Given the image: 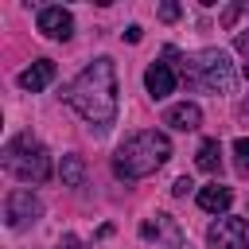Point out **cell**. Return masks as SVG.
Wrapping results in <instances>:
<instances>
[{
  "instance_id": "6da1fadb",
  "label": "cell",
  "mask_w": 249,
  "mask_h": 249,
  "mask_svg": "<svg viewBox=\"0 0 249 249\" xmlns=\"http://www.w3.org/2000/svg\"><path fill=\"white\" fill-rule=\"evenodd\" d=\"M66 101L74 105V113L97 128L113 124L117 117V66L113 58H93L66 89Z\"/></svg>"
},
{
  "instance_id": "7a4b0ae2",
  "label": "cell",
  "mask_w": 249,
  "mask_h": 249,
  "mask_svg": "<svg viewBox=\"0 0 249 249\" xmlns=\"http://www.w3.org/2000/svg\"><path fill=\"white\" fill-rule=\"evenodd\" d=\"M167 156H171V140L163 132H156V128H144V132H132L117 148L113 171H117V179H144L156 167H163Z\"/></svg>"
},
{
  "instance_id": "3957f363",
  "label": "cell",
  "mask_w": 249,
  "mask_h": 249,
  "mask_svg": "<svg viewBox=\"0 0 249 249\" xmlns=\"http://www.w3.org/2000/svg\"><path fill=\"white\" fill-rule=\"evenodd\" d=\"M4 167L23 179V183H47L51 179V152L31 136V132H19L16 140H8L4 148Z\"/></svg>"
},
{
  "instance_id": "277c9868",
  "label": "cell",
  "mask_w": 249,
  "mask_h": 249,
  "mask_svg": "<svg viewBox=\"0 0 249 249\" xmlns=\"http://www.w3.org/2000/svg\"><path fill=\"white\" fill-rule=\"evenodd\" d=\"M183 74H187V82H195V86L206 89V93H230V89H233V62H230V54L218 51V47L191 54L187 66H183Z\"/></svg>"
},
{
  "instance_id": "5b68a950",
  "label": "cell",
  "mask_w": 249,
  "mask_h": 249,
  "mask_svg": "<svg viewBox=\"0 0 249 249\" xmlns=\"http://www.w3.org/2000/svg\"><path fill=\"white\" fill-rule=\"evenodd\" d=\"M43 214V202L31 195V191H23V187H16L8 198H4V222L12 226V230H23L27 222H35Z\"/></svg>"
},
{
  "instance_id": "8992f818",
  "label": "cell",
  "mask_w": 249,
  "mask_h": 249,
  "mask_svg": "<svg viewBox=\"0 0 249 249\" xmlns=\"http://www.w3.org/2000/svg\"><path fill=\"white\" fill-rule=\"evenodd\" d=\"M206 241L214 249H249V218H218Z\"/></svg>"
},
{
  "instance_id": "52a82bcc",
  "label": "cell",
  "mask_w": 249,
  "mask_h": 249,
  "mask_svg": "<svg viewBox=\"0 0 249 249\" xmlns=\"http://www.w3.org/2000/svg\"><path fill=\"white\" fill-rule=\"evenodd\" d=\"M35 27H39L47 39H70V35H74V16H70L66 8H58V4H51V8H39Z\"/></svg>"
},
{
  "instance_id": "ba28073f",
  "label": "cell",
  "mask_w": 249,
  "mask_h": 249,
  "mask_svg": "<svg viewBox=\"0 0 249 249\" xmlns=\"http://www.w3.org/2000/svg\"><path fill=\"white\" fill-rule=\"evenodd\" d=\"M140 237H144V241H167V245H179V241H183V230H179V222H175L171 214H156V218H148V222L140 226Z\"/></svg>"
},
{
  "instance_id": "9c48e42d",
  "label": "cell",
  "mask_w": 249,
  "mask_h": 249,
  "mask_svg": "<svg viewBox=\"0 0 249 249\" xmlns=\"http://www.w3.org/2000/svg\"><path fill=\"white\" fill-rule=\"evenodd\" d=\"M175 70L167 66V62H152L148 70H144V86H148V93L156 97V101H163L167 93H175Z\"/></svg>"
},
{
  "instance_id": "30bf717a",
  "label": "cell",
  "mask_w": 249,
  "mask_h": 249,
  "mask_svg": "<svg viewBox=\"0 0 249 249\" xmlns=\"http://www.w3.org/2000/svg\"><path fill=\"white\" fill-rule=\"evenodd\" d=\"M163 121H167L171 128H179V132H195V128L202 124V109H198L195 101H179V105H171V109L163 113Z\"/></svg>"
},
{
  "instance_id": "8fae6325",
  "label": "cell",
  "mask_w": 249,
  "mask_h": 249,
  "mask_svg": "<svg viewBox=\"0 0 249 249\" xmlns=\"http://www.w3.org/2000/svg\"><path fill=\"white\" fill-rule=\"evenodd\" d=\"M51 82H54V62H51V58H35V62L19 74V86H23V89H31V93L47 89Z\"/></svg>"
},
{
  "instance_id": "7c38bea8",
  "label": "cell",
  "mask_w": 249,
  "mask_h": 249,
  "mask_svg": "<svg viewBox=\"0 0 249 249\" xmlns=\"http://www.w3.org/2000/svg\"><path fill=\"white\" fill-rule=\"evenodd\" d=\"M230 202H233V191H230V187L210 183V187H202V191H198V206H202V210H210V214L230 210Z\"/></svg>"
},
{
  "instance_id": "4fadbf2b",
  "label": "cell",
  "mask_w": 249,
  "mask_h": 249,
  "mask_svg": "<svg viewBox=\"0 0 249 249\" xmlns=\"http://www.w3.org/2000/svg\"><path fill=\"white\" fill-rule=\"evenodd\" d=\"M58 175H62L66 187H82V183H86V163H82V156H62Z\"/></svg>"
},
{
  "instance_id": "5bb4252c",
  "label": "cell",
  "mask_w": 249,
  "mask_h": 249,
  "mask_svg": "<svg viewBox=\"0 0 249 249\" xmlns=\"http://www.w3.org/2000/svg\"><path fill=\"white\" fill-rule=\"evenodd\" d=\"M198 167L202 171H218L222 167V144L218 140H202L198 144Z\"/></svg>"
},
{
  "instance_id": "9a60e30c",
  "label": "cell",
  "mask_w": 249,
  "mask_h": 249,
  "mask_svg": "<svg viewBox=\"0 0 249 249\" xmlns=\"http://www.w3.org/2000/svg\"><path fill=\"white\" fill-rule=\"evenodd\" d=\"M233 156H237V167H241V171H249V136L233 140Z\"/></svg>"
},
{
  "instance_id": "2e32d148",
  "label": "cell",
  "mask_w": 249,
  "mask_h": 249,
  "mask_svg": "<svg viewBox=\"0 0 249 249\" xmlns=\"http://www.w3.org/2000/svg\"><path fill=\"white\" fill-rule=\"evenodd\" d=\"M241 12H245V4H230V8L222 12V23H226V27H233V23L241 19Z\"/></svg>"
},
{
  "instance_id": "e0dca14e",
  "label": "cell",
  "mask_w": 249,
  "mask_h": 249,
  "mask_svg": "<svg viewBox=\"0 0 249 249\" xmlns=\"http://www.w3.org/2000/svg\"><path fill=\"white\" fill-rule=\"evenodd\" d=\"M233 47H237V51H241V54H245V62H241V70H245V78H249V31H241V35H237V43H233Z\"/></svg>"
},
{
  "instance_id": "ac0fdd59",
  "label": "cell",
  "mask_w": 249,
  "mask_h": 249,
  "mask_svg": "<svg viewBox=\"0 0 249 249\" xmlns=\"http://www.w3.org/2000/svg\"><path fill=\"white\" fill-rule=\"evenodd\" d=\"M160 19H163V23L179 19V4H171V0H167V4H160Z\"/></svg>"
},
{
  "instance_id": "d6986e66",
  "label": "cell",
  "mask_w": 249,
  "mask_h": 249,
  "mask_svg": "<svg viewBox=\"0 0 249 249\" xmlns=\"http://www.w3.org/2000/svg\"><path fill=\"white\" fill-rule=\"evenodd\" d=\"M191 187H195V183H191V179H187V175H179V179H175V187H171V191H175V195H179V198H183V195H187V191H191Z\"/></svg>"
},
{
  "instance_id": "ffe728a7",
  "label": "cell",
  "mask_w": 249,
  "mask_h": 249,
  "mask_svg": "<svg viewBox=\"0 0 249 249\" xmlns=\"http://www.w3.org/2000/svg\"><path fill=\"white\" fill-rule=\"evenodd\" d=\"M124 39H128V43H140V39H144V31H140V27H136V23H132V27H128V31H124Z\"/></svg>"
}]
</instances>
